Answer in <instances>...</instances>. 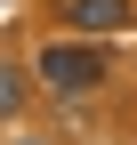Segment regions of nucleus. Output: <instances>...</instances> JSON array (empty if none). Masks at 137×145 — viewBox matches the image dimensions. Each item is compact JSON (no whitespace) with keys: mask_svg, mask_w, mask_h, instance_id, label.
Wrapping results in <instances>:
<instances>
[{"mask_svg":"<svg viewBox=\"0 0 137 145\" xmlns=\"http://www.w3.org/2000/svg\"><path fill=\"white\" fill-rule=\"evenodd\" d=\"M32 72H40L48 97H97V89H105V48L97 40H48L40 57H32Z\"/></svg>","mask_w":137,"mask_h":145,"instance_id":"f257e3e1","label":"nucleus"},{"mask_svg":"<svg viewBox=\"0 0 137 145\" xmlns=\"http://www.w3.org/2000/svg\"><path fill=\"white\" fill-rule=\"evenodd\" d=\"M57 16L73 32H89V40H105V32H129L137 24V0H57Z\"/></svg>","mask_w":137,"mask_h":145,"instance_id":"f03ea898","label":"nucleus"},{"mask_svg":"<svg viewBox=\"0 0 137 145\" xmlns=\"http://www.w3.org/2000/svg\"><path fill=\"white\" fill-rule=\"evenodd\" d=\"M8 113H24V72L0 57V121H8Z\"/></svg>","mask_w":137,"mask_h":145,"instance_id":"7ed1b4c3","label":"nucleus"}]
</instances>
